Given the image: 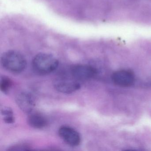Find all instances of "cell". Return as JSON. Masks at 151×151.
<instances>
[{"label":"cell","instance_id":"8","mask_svg":"<svg viewBox=\"0 0 151 151\" xmlns=\"http://www.w3.org/2000/svg\"><path fill=\"white\" fill-rule=\"evenodd\" d=\"M29 125L36 129H42L47 126L48 121L45 116L39 113H31L28 116Z\"/></svg>","mask_w":151,"mask_h":151},{"label":"cell","instance_id":"10","mask_svg":"<svg viewBox=\"0 0 151 151\" xmlns=\"http://www.w3.org/2000/svg\"><path fill=\"white\" fill-rule=\"evenodd\" d=\"M31 149V147L29 144L22 143L17 144L9 147L8 151H24Z\"/></svg>","mask_w":151,"mask_h":151},{"label":"cell","instance_id":"2","mask_svg":"<svg viewBox=\"0 0 151 151\" xmlns=\"http://www.w3.org/2000/svg\"><path fill=\"white\" fill-rule=\"evenodd\" d=\"M59 64V61L55 56L46 53L38 54L32 61L33 70L41 75L52 73L57 68Z\"/></svg>","mask_w":151,"mask_h":151},{"label":"cell","instance_id":"9","mask_svg":"<svg viewBox=\"0 0 151 151\" xmlns=\"http://www.w3.org/2000/svg\"><path fill=\"white\" fill-rule=\"evenodd\" d=\"M12 85V81L9 78L5 76H3L1 77L0 88L3 93L7 94L9 92Z\"/></svg>","mask_w":151,"mask_h":151},{"label":"cell","instance_id":"12","mask_svg":"<svg viewBox=\"0 0 151 151\" xmlns=\"http://www.w3.org/2000/svg\"><path fill=\"white\" fill-rule=\"evenodd\" d=\"M4 122L7 124H13L14 123L15 119L14 115L9 116H4L3 118Z\"/></svg>","mask_w":151,"mask_h":151},{"label":"cell","instance_id":"3","mask_svg":"<svg viewBox=\"0 0 151 151\" xmlns=\"http://www.w3.org/2000/svg\"><path fill=\"white\" fill-rule=\"evenodd\" d=\"M71 75L76 79L88 80L95 77L98 73L97 70L93 66L83 64L74 65L70 70Z\"/></svg>","mask_w":151,"mask_h":151},{"label":"cell","instance_id":"11","mask_svg":"<svg viewBox=\"0 0 151 151\" xmlns=\"http://www.w3.org/2000/svg\"><path fill=\"white\" fill-rule=\"evenodd\" d=\"M1 114L4 116L14 115L13 111L11 108L8 107H5L1 109Z\"/></svg>","mask_w":151,"mask_h":151},{"label":"cell","instance_id":"1","mask_svg":"<svg viewBox=\"0 0 151 151\" xmlns=\"http://www.w3.org/2000/svg\"><path fill=\"white\" fill-rule=\"evenodd\" d=\"M1 61L3 68L12 73H21L27 67V61L23 55L14 50H9L4 53Z\"/></svg>","mask_w":151,"mask_h":151},{"label":"cell","instance_id":"4","mask_svg":"<svg viewBox=\"0 0 151 151\" xmlns=\"http://www.w3.org/2000/svg\"><path fill=\"white\" fill-rule=\"evenodd\" d=\"M16 102L19 108L24 113L29 114L36 106L33 95L28 92H21L16 97Z\"/></svg>","mask_w":151,"mask_h":151},{"label":"cell","instance_id":"5","mask_svg":"<svg viewBox=\"0 0 151 151\" xmlns=\"http://www.w3.org/2000/svg\"><path fill=\"white\" fill-rule=\"evenodd\" d=\"M59 134L63 141L70 146H78L81 143L79 133L71 127L62 126L59 129Z\"/></svg>","mask_w":151,"mask_h":151},{"label":"cell","instance_id":"7","mask_svg":"<svg viewBox=\"0 0 151 151\" xmlns=\"http://www.w3.org/2000/svg\"><path fill=\"white\" fill-rule=\"evenodd\" d=\"M113 82L121 86H130L133 83L134 77L132 72L127 70H119L114 73L112 76Z\"/></svg>","mask_w":151,"mask_h":151},{"label":"cell","instance_id":"6","mask_svg":"<svg viewBox=\"0 0 151 151\" xmlns=\"http://www.w3.org/2000/svg\"><path fill=\"white\" fill-rule=\"evenodd\" d=\"M54 86L56 91L65 94H70L81 88V85L78 82L67 79L56 80L54 83Z\"/></svg>","mask_w":151,"mask_h":151}]
</instances>
